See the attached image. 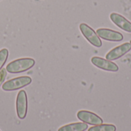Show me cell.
<instances>
[{
	"label": "cell",
	"instance_id": "1",
	"mask_svg": "<svg viewBox=\"0 0 131 131\" xmlns=\"http://www.w3.org/2000/svg\"><path fill=\"white\" fill-rule=\"evenodd\" d=\"M35 64L33 58H18L15 61H11L6 66V71L12 74H17L26 71L31 69Z\"/></svg>",
	"mask_w": 131,
	"mask_h": 131
},
{
	"label": "cell",
	"instance_id": "2",
	"mask_svg": "<svg viewBox=\"0 0 131 131\" xmlns=\"http://www.w3.org/2000/svg\"><path fill=\"white\" fill-rule=\"evenodd\" d=\"M31 81H32L31 78L28 76H21V77L15 78L5 81L2 84V89L5 91H16L25 86H28L31 83Z\"/></svg>",
	"mask_w": 131,
	"mask_h": 131
},
{
	"label": "cell",
	"instance_id": "3",
	"mask_svg": "<svg viewBox=\"0 0 131 131\" xmlns=\"http://www.w3.org/2000/svg\"><path fill=\"white\" fill-rule=\"evenodd\" d=\"M80 30L84 38L93 45L97 48H101L102 46V41L97 34L94 31L92 28L85 23H81L80 25Z\"/></svg>",
	"mask_w": 131,
	"mask_h": 131
},
{
	"label": "cell",
	"instance_id": "4",
	"mask_svg": "<svg viewBox=\"0 0 131 131\" xmlns=\"http://www.w3.org/2000/svg\"><path fill=\"white\" fill-rule=\"evenodd\" d=\"M28 110V99L25 91H20L16 98V112L19 119L23 120L27 115Z\"/></svg>",
	"mask_w": 131,
	"mask_h": 131
},
{
	"label": "cell",
	"instance_id": "5",
	"mask_svg": "<svg viewBox=\"0 0 131 131\" xmlns=\"http://www.w3.org/2000/svg\"><path fill=\"white\" fill-rule=\"evenodd\" d=\"M77 117L81 121H82L87 124L96 126V125L103 124V120L101 117H99L96 114L88 111H78L77 114Z\"/></svg>",
	"mask_w": 131,
	"mask_h": 131
},
{
	"label": "cell",
	"instance_id": "6",
	"mask_svg": "<svg viewBox=\"0 0 131 131\" xmlns=\"http://www.w3.org/2000/svg\"><path fill=\"white\" fill-rule=\"evenodd\" d=\"M91 63L97 68L102 69L104 71H111V72H117L119 70L118 66L112 62L111 61H109L107 59L102 58L101 57H93L91 58Z\"/></svg>",
	"mask_w": 131,
	"mask_h": 131
},
{
	"label": "cell",
	"instance_id": "7",
	"mask_svg": "<svg viewBox=\"0 0 131 131\" xmlns=\"http://www.w3.org/2000/svg\"><path fill=\"white\" fill-rule=\"evenodd\" d=\"M131 50V44L129 42L124 43L113 49H111L107 54L106 58L109 61H114L121 58Z\"/></svg>",
	"mask_w": 131,
	"mask_h": 131
},
{
	"label": "cell",
	"instance_id": "8",
	"mask_svg": "<svg viewBox=\"0 0 131 131\" xmlns=\"http://www.w3.org/2000/svg\"><path fill=\"white\" fill-rule=\"evenodd\" d=\"M99 38L109 41H121L124 36L121 32L109 28H98L96 31Z\"/></svg>",
	"mask_w": 131,
	"mask_h": 131
},
{
	"label": "cell",
	"instance_id": "9",
	"mask_svg": "<svg viewBox=\"0 0 131 131\" xmlns=\"http://www.w3.org/2000/svg\"><path fill=\"white\" fill-rule=\"evenodd\" d=\"M110 18L113 23L115 24L117 27H119L120 28L127 32L131 33V22L126 18H124L123 15L118 13L113 12L111 14Z\"/></svg>",
	"mask_w": 131,
	"mask_h": 131
},
{
	"label": "cell",
	"instance_id": "10",
	"mask_svg": "<svg viewBox=\"0 0 131 131\" xmlns=\"http://www.w3.org/2000/svg\"><path fill=\"white\" fill-rule=\"evenodd\" d=\"M88 128L87 124L82 123H72L60 127L58 131H85Z\"/></svg>",
	"mask_w": 131,
	"mask_h": 131
},
{
	"label": "cell",
	"instance_id": "11",
	"mask_svg": "<svg viewBox=\"0 0 131 131\" xmlns=\"http://www.w3.org/2000/svg\"><path fill=\"white\" fill-rule=\"evenodd\" d=\"M117 127L114 124H99L90 127L88 131H116Z\"/></svg>",
	"mask_w": 131,
	"mask_h": 131
},
{
	"label": "cell",
	"instance_id": "12",
	"mask_svg": "<svg viewBox=\"0 0 131 131\" xmlns=\"http://www.w3.org/2000/svg\"><path fill=\"white\" fill-rule=\"evenodd\" d=\"M8 56V51L6 48H2L0 50V71L2 68L3 65L6 62Z\"/></svg>",
	"mask_w": 131,
	"mask_h": 131
},
{
	"label": "cell",
	"instance_id": "13",
	"mask_svg": "<svg viewBox=\"0 0 131 131\" xmlns=\"http://www.w3.org/2000/svg\"><path fill=\"white\" fill-rule=\"evenodd\" d=\"M6 69H1L0 71V86L2 84L3 81H5V78H6V75H7V73H6Z\"/></svg>",
	"mask_w": 131,
	"mask_h": 131
},
{
	"label": "cell",
	"instance_id": "14",
	"mask_svg": "<svg viewBox=\"0 0 131 131\" xmlns=\"http://www.w3.org/2000/svg\"><path fill=\"white\" fill-rule=\"evenodd\" d=\"M0 131H1V130H0Z\"/></svg>",
	"mask_w": 131,
	"mask_h": 131
}]
</instances>
